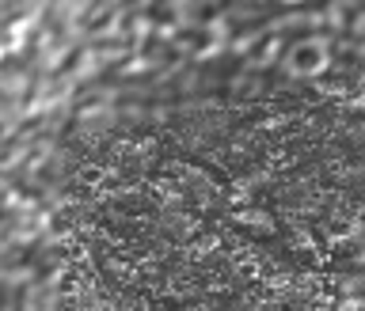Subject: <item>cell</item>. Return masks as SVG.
I'll return each instance as SVG.
<instances>
[{
  "label": "cell",
  "mask_w": 365,
  "mask_h": 311,
  "mask_svg": "<svg viewBox=\"0 0 365 311\" xmlns=\"http://www.w3.org/2000/svg\"><path fill=\"white\" fill-rule=\"evenodd\" d=\"M324 65H327V53L319 42H297L289 57H285V68L293 76H316V73H324Z\"/></svg>",
  "instance_id": "1"
},
{
  "label": "cell",
  "mask_w": 365,
  "mask_h": 311,
  "mask_svg": "<svg viewBox=\"0 0 365 311\" xmlns=\"http://www.w3.org/2000/svg\"><path fill=\"white\" fill-rule=\"evenodd\" d=\"M80 182H84V186H99V182H103V167H80V175H76Z\"/></svg>",
  "instance_id": "2"
},
{
  "label": "cell",
  "mask_w": 365,
  "mask_h": 311,
  "mask_svg": "<svg viewBox=\"0 0 365 311\" xmlns=\"http://www.w3.org/2000/svg\"><path fill=\"white\" fill-rule=\"evenodd\" d=\"M190 311H202V307H190Z\"/></svg>",
  "instance_id": "3"
}]
</instances>
